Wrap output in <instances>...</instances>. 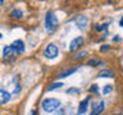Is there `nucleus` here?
<instances>
[{"label":"nucleus","instance_id":"nucleus-14","mask_svg":"<svg viewBox=\"0 0 123 115\" xmlns=\"http://www.w3.org/2000/svg\"><path fill=\"white\" fill-rule=\"evenodd\" d=\"M12 15H13L14 18H17V19H22L23 18V12L19 10V9H13L12 10Z\"/></svg>","mask_w":123,"mask_h":115},{"label":"nucleus","instance_id":"nucleus-6","mask_svg":"<svg viewBox=\"0 0 123 115\" xmlns=\"http://www.w3.org/2000/svg\"><path fill=\"white\" fill-rule=\"evenodd\" d=\"M82 44H83V37L82 36L73 38L71 41V44H69V50H71V51H76L77 49H80V46H82Z\"/></svg>","mask_w":123,"mask_h":115},{"label":"nucleus","instance_id":"nucleus-28","mask_svg":"<svg viewBox=\"0 0 123 115\" xmlns=\"http://www.w3.org/2000/svg\"><path fill=\"white\" fill-rule=\"evenodd\" d=\"M0 4H1V3H0Z\"/></svg>","mask_w":123,"mask_h":115},{"label":"nucleus","instance_id":"nucleus-16","mask_svg":"<svg viewBox=\"0 0 123 115\" xmlns=\"http://www.w3.org/2000/svg\"><path fill=\"white\" fill-rule=\"evenodd\" d=\"M111 91H113V86H111V84H106V86H104V88H103V95H108V93H110Z\"/></svg>","mask_w":123,"mask_h":115},{"label":"nucleus","instance_id":"nucleus-23","mask_svg":"<svg viewBox=\"0 0 123 115\" xmlns=\"http://www.w3.org/2000/svg\"><path fill=\"white\" fill-rule=\"evenodd\" d=\"M119 41H121V37H119L118 34L115 37H113V42H119Z\"/></svg>","mask_w":123,"mask_h":115},{"label":"nucleus","instance_id":"nucleus-21","mask_svg":"<svg viewBox=\"0 0 123 115\" xmlns=\"http://www.w3.org/2000/svg\"><path fill=\"white\" fill-rule=\"evenodd\" d=\"M55 115H64V107H59V109L56 110V113H55Z\"/></svg>","mask_w":123,"mask_h":115},{"label":"nucleus","instance_id":"nucleus-4","mask_svg":"<svg viewBox=\"0 0 123 115\" xmlns=\"http://www.w3.org/2000/svg\"><path fill=\"white\" fill-rule=\"evenodd\" d=\"M105 109V102L104 100H100V101H96L92 104V107H91V114L90 115H100Z\"/></svg>","mask_w":123,"mask_h":115},{"label":"nucleus","instance_id":"nucleus-1","mask_svg":"<svg viewBox=\"0 0 123 115\" xmlns=\"http://www.w3.org/2000/svg\"><path fill=\"white\" fill-rule=\"evenodd\" d=\"M62 102L58 98H45L44 101H42V110L46 111V113H55V111L60 107Z\"/></svg>","mask_w":123,"mask_h":115},{"label":"nucleus","instance_id":"nucleus-18","mask_svg":"<svg viewBox=\"0 0 123 115\" xmlns=\"http://www.w3.org/2000/svg\"><path fill=\"white\" fill-rule=\"evenodd\" d=\"M86 55H87V51H82V52L77 54L76 56H73V60H80V59H82V58L86 56Z\"/></svg>","mask_w":123,"mask_h":115},{"label":"nucleus","instance_id":"nucleus-5","mask_svg":"<svg viewBox=\"0 0 123 115\" xmlns=\"http://www.w3.org/2000/svg\"><path fill=\"white\" fill-rule=\"evenodd\" d=\"M74 22H76V26L78 27V29L85 31L86 27H87V24H88V18L86 17V15H77Z\"/></svg>","mask_w":123,"mask_h":115},{"label":"nucleus","instance_id":"nucleus-9","mask_svg":"<svg viewBox=\"0 0 123 115\" xmlns=\"http://www.w3.org/2000/svg\"><path fill=\"white\" fill-rule=\"evenodd\" d=\"M10 101V93L0 88V105H5Z\"/></svg>","mask_w":123,"mask_h":115},{"label":"nucleus","instance_id":"nucleus-22","mask_svg":"<svg viewBox=\"0 0 123 115\" xmlns=\"http://www.w3.org/2000/svg\"><path fill=\"white\" fill-rule=\"evenodd\" d=\"M108 49H109V46H108V45H104V46H101V47H100V51H105V50H108Z\"/></svg>","mask_w":123,"mask_h":115},{"label":"nucleus","instance_id":"nucleus-17","mask_svg":"<svg viewBox=\"0 0 123 115\" xmlns=\"http://www.w3.org/2000/svg\"><path fill=\"white\" fill-rule=\"evenodd\" d=\"M106 28H108V23H104V24H98V26H96V31H98V32L106 31Z\"/></svg>","mask_w":123,"mask_h":115},{"label":"nucleus","instance_id":"nucleus-25","mask_svg":"<svg viewBox=\"0 0 123 115\" xmlns=\"http://www.w3.org/2000/svg\"><path fill=\"white\" fill-rule=\"evenodd\" d=\"M30 115H36V111H35V110H32V111L30 113Z\"/></svg>","mask_w":123,"mask_h":115},{"label":"nucleus","instance_id":"nucleus-15","mask_svg":"<svg viewBox=\"0 0 123 115\" xmlns=\"http://www.w3.org/2000/svg\"><path fill=\"white\" fill-rule=\"evenodd\" d=\"M87 65L88 67H96V65H105L104 61H99V60H95V59H91L87 61Z\"/></svg>","mask_w":123,"mask_h":115},{"label":"nucleus","instance_id":"nucleus-3","mask_svg":"<svg viewBox=\"0 0 123 115\" xmlns=\"http://www.w3.org/2000/svg\"><path fill=\"white\" fill-rule=\"evenodd\" d=\"M58 54H59V50H58V47L54 44H49L46 46L45 51H44V55L48 58V59H55L58 56Z\"/></svg>","mask_w":123,"mask_h":115},{"label":"nucleus","instance_id":"nucleus-10","mask_svg":"<svg viewBox=\"0 0 123 115\" xmlns=\"http://www.w3.org/2000/svg\"><path fill=\"white\" fill-rule=\"evenodd\" d=\"M77 69H78V67H74V68H71V69H67V70H64V72H62L59 75L56 77L58 79H64V78H67V77L69 75H72L73 73H76L77 72Z\"/></svg>","mask_w":123,"mask_h":115},{"label":"nucleus","instance_id":"nucleus-2","mask_svg":"<svg viewBox=\"0 0 123 115\" xmlns=\"http://www.w3.org/2000/svg\"><path fill=\"white\" fill-rule=\"evenodd\" d=\"M58 27V18L54 14V12L49 10L45 15V28L48 32H51Z\"/></svg>","mask_w":123,"mask_h":115},{"label":"nucleus","instance_id":"nucleus-11","mask_svg":"<svg viewBox=\"0 0 123 115\" xmlns=\"http://www.w3.org/2000/svg\"><path fill=\"white\" fill-rule=\"evenodd\" d=\"M114 77H115L114 72L109 70V69H103L98 74V78H114Z\"/></svg>","mask_w":123,"mask_h":115},{"label":"nucleus","instance_id":"nucleus-8","mask_svg":"<svg viewBox=\"0 0 123 115\" xmlns=\"http://www.w3.org/2000/svg\"><path fill=\"white\" fill-rule=\"evenodd\" d=\"M90 100H91V96H87V97L85 98L83 101L80 102L78 110H77V114H78V115H83V114L87 111V106H88V102H90Z\"/></svg>","mask_w":123,"mask_h":115},{"label":"nucleus","instance_id":"nucleus-27","mask_svg":"<svg viewBox=\"0 0 123 115\" xmlns=\"http://www.w3.org/2000/svg\"><path fill=\"white\" fill-rule=\"evenodd\" d=\"M115 115H121V114H115Z\"/></svg>","mask_w":123,"mask_h":115},{"label":"nucleus","instance_id":"nucleus-26","mask_svg":"<svg viewBox=\"0 0 123 115\" xmlns=\"http://www.w3.org/2000/svg\"><path fill=\"white\" fill-rule=\"evenodd\" d=\"M1 37H3V34H1V33H0V40H1Z\"/></svg>","mask_w":123,"mask_h":115},{"label":"nucleus","instance_id":"nucleus-12","mask_svg":"<svg viewBox=\"0 0 123 115\" xmlns=\"http://www.w3.org/2000/svg\"><path fill=\"white\" fill-rule=\"evenodd\" d=\"M14 54V49L12 45H6L4 46V50H3V56L4 58H8V56H12Z\"/></svg>","mask_w":123,"mask_h":115},{"label":"nucleus","instance_id":"nucleus-24","mask_svg":"<svg viewBox=\"0 0 123 115\" xmlns=\"http://www.w3.org/2000/svg\"><path fill=\"white\" fill-rule=\"evenodd\" d=\"M119 27H122V28H123V17L121 18V21H119Z\"/></svg>","mask_w":123,"mask_h":115},{"label":"nucleus","instance_id":"nucleus-20","mask_svg":"<svg viewBox=\"0 0 123 115\" xmlns=\"http://www.w3.org/2000/svg\"><path fill=\"white\" fill-rule=\"evenodd\" d=\"M90 92H92V93H98V86L96 84H92V86L90 87V90H88Z\"/></svg>","mask_w":123,"mask_h":115},{"label":"nucleus","instance_id":"nucleus-13","mask_svg":"<svg viewBox=\"0 0 123 115\" xmlns=\"http://www.w3.org/2000/svg\"><path fill=\"white\" fill-rule=\"evenodd\" d=\"M64 84H63V82H55V83H51L50 86L48 87V91L50 92V91H54V90H58L59 87H63Z\"/></svg>","mask_w":123,"mask_h":115},{"label":"nucleus","instance_id":"nucleus-7","mask_svg":"<svg viewBox=\"0 0 123 115\" xmlns=\"http://www.w3.org/2000/svg\"><path fill=\"white\" fill-rule=\"evenodd\" d=\"M12 46H13V49H14V52L18 54V55H21V54L25 52V42L22 40H15L13 44H12Z\"/></svg>","mask_w":123,"mask_h":115},{"label":"nucleus","instance_id":"nucleus-19","mask_svg":"<svg viewBox=\"0 0 123 115\" xmlns=\"http://www.w3.org/2000/svg\"><path fill=\"white\" fill-rule=\"evenodd\" d=\"M67 93L77 95V93H80V90H78V88H69V90H67Z\"/></svg>","mask_w":123,"mask_h":115}]
</instances>
